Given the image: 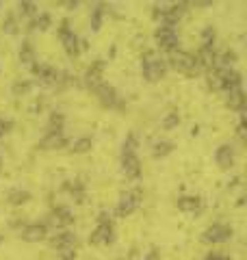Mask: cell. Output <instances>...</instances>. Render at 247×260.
<instances>
[{
    "instance_id": "1",
    "label": "cell",
    "mask_w": 247,
    "mask_h": 260,
    "mask_svg": "<svg viewBox=\"0 0 247 260\" xmlns=\"http://www.w3.org/2000/svg\"><path fill=\"white\" fill-rule=\"evenodd\" d=\"M137 145H139V139L135 133H130L121 145V172L126 178H137L141 174V165H139V158H137Z\"/></svg>"
},
{
    "instance_id": "2",
    "label": "cell",
    "mask_w": 247,
    "mask_h": 260,
    "mask_svg": "<svg viewBox=\"0 0 247 260\" xmlns=\"http://www.w3.org/2000/svg\"><path fill=\"white\" fill-rule=\"evenodd\" d=\"M141 74L147 83H156L167 74V61L156 52H145L141 59Z\"/></svg>"
},
{
    "instance_id": "3",
    "label": "cell",
    "mask_w": 247,
    "mask_h": 260,
    "mask_svg": "<svg viewBox=\"0 0 247 260\" xmlns=\"http://www.w3.org/2000/svg\"><path fill=\"white\" fill-rule=\"evenodd\" d=\"M169 65L176 72H180V74H187V76H193V74H197V72L202 70L200 65H197V61H195V54L184 52V50H174V52H171Z\"/></svg>"
},
{
    "instance_id": "4",
    "label": "cell",
    "mask_w": 247,
    "mask_h": 260,
    "mask_svg": "<svg viewBox=\"0 0 247 260\" xmlns=\"http://www.w3.org/2000/svg\"><path fill=\"white\" fill-rule=\"evenodd\" d=\"M76 243H78L76 234L70 230H63L61 234H56L52 239V247L56 249V254H59L61 260H72L74 254H76V251H74L76 249Z\"/></svg>"
},
{
    "instance_id": "5",
    "label": "cell",
    "mask_w": 247,
    "mask_h": 260,
    "mask_svg": "<svg viewBox=\"0 0 247 260\" xmlns=\"http://www.w3.org/2000/svg\"><path fill=\"white\" fill-rule=\"evenodd\" d=\"M184 11H187L184 3H180V5H163V7H156L154 18L161 20V26H174V24L184 15Z\"/></svg>"
},
{
    "instance_id": "6",
    "label": "cell",
    "mask_w": 247,
    "mask_h": 260,
    "mask_svg": "<svg viewBox=\"0 0 247 260\" xmlns=\"http://www.w3.org/2000/svg\"><path fill=\"white\" fill-rule=\"evenodd\" d=\"M139 204H141V191L139 189H130L121 195L119 204L117 208H115V215L117 217H126V215H133L135 210L139 208Z\"/></svg>"
},
{
    "instance_id": "7",
    "label": "cell",
    "mask_w": 247,
    "mask_h": 260,
    "mask_svg": "<svg viewBox=\"0 0 247 260\" xmlns=\"http://www.w3.org/2000/svg\"><path fill=\"white\" fill-rule=\"evenodd\" d=\"M59 39H61V44L65 48V52H68L70 56H78L80 54V42H78V37L74 35V30L70 28V22L68 20L61 22V26H59Z\"/></svg>"
},
{
    "instance_id": "8",
    "label": "cell",
    "mask_w": 247,
    "mask_h": 260,
    "mask_svg": "<svg viewBox=\"0 0 247 260\" xmlns=\"http://www.w3.org/2000/svg\"><path fill=\"white\" fill-rule=\"evenodd\" d=\"M154 37H156V44H159L163 50H169V52L178 50L180 37H178V32H176L174 26H159L156 32H154Z\"/></svg>"
},
{
    "instance_id": "9",
    "label": "cell",
    "mask_w": 247,
    "mask_h": 260,
    "mask_svg": "<svg viewBox=\"0 0 247 260\" xmlns=\"http://www.w3.org/2000/svg\"><path fill=\"white\" fill-rule=\"evenodd\" d=\"M89 241H91L94 245H106V243L113 241V225H111V219L106 213H100V223H98V228L94 230Z\"/></svg>"
},
{
    "instance_id": "10",
    "label": "cell",
    "mask_w": 247,
    "mask_h": 260,
    "mask_svg": "<svg viewBox=\"0 0 247 260\" xmlns=\"http://www.w3.org/2000/svg\"><path fill=\"white\" fill-rule=\"evenodd\" d=\"M202 239H204L206 243H212V245H215V243H226V241L232 239V228L226 225V223L208 225V228L204 230Z\"/></svg>"
},
{
    "instance_id": "11",
    "label": "cell",
    "mask_w": 247,
    "mask_h": 260,
    "mask_svg": "<svg viewBox=\"0 0 247 260\" xmlns=\"http://www.w3.org/2000/svg\"><path fill=\"white\" fill-rule=\"evenodd\" d=\"M94 91H96L98 100H100L104 107H109V109L119 107V95H117V91H115V87L106 85V83H100V85L94 89Z\"/></svg>"
},
{
    "instance_id": "12",
    "label": "cell",
    "mask_w": 247,
    "mask_h": 260,
    "mask_svg": "<svg viewBox=\"0 0 247 260\" xmlns=\"http://www.w3.org/2000/svg\"><path fill=\"white\" fill-rule=\"evenodd\" d=\"M65 143H68V139L63 137V130H48V135L39 141L37 148H41V150H59V148H63Z\"/></svg>"
},
{
    "instance_id": "13",
    "label": "cell",
    "mask_w": 247,
    "mask_h": 260,
    "mask_svg": "<svg viewBox=\"0 0 247 260\" xmlns=\"http://www.w3.org/2000/svg\"><path fill=\"white\" fill-rule=\"evenodd\" d=\"M234 158H236V154H234V148L230 143L219 145L217 152H215V160H217V165L221 169H232L234 167Z\"/></svg>"
},
{
    "instance_id": "14",
    "label": "cell",
    "mask_w": 247,
    "mask_h": 260,
    "mask_svg": "<svg viewBox=\"0 0 247 260\" xmlns=\"http://www.w3.org/2000/svg\"><path fill=\"white\" fill-rule=\"evenodd\" d=\"M226 102H228V107H230V109H234V111H241V113H243V107H245L243 85H236V87L226 89Z\"/></svg>"
},
{
    "instance_id": "15",
    "label": "cell",
    "mask_w": 247,
    "mask_h": 260,
    "mask_svg": "<svg viewBox=\"0 0 247 260\" xmlns=\"http://www.w3.org/2000/svg\"><path fill=\"white\" fill-rule=\"evenodd\" d=\"M46 234H48V230H46L44 223H28V225L22 228V234H20V237H22L24 241H28V243H37V241H44Z\"/></svg>"
},
{
    "instance_id": "16",
    "label": "cell",
    "mask_w": 247,
    "mask_h": 260,
    "mask_svg": "<svg viewBox=\"0 0 247 260\" xmlns=\"http://www.w3.org/2000/svg\"><path fill=\"white\" fill-rule=\"evenodd\" d=\"M102 68H104V63L102 61H96L91 68L87 70V74H85V83H87V87H91V89H96L98 85L102 83Z\"/></svg>"
},
{
    "instance_id": "17",
    "label": "cell",
    "mask_w": 247,
    "mask_h": 260,
    "mask_svg": "<svg viewBox=\"0 0 247 260\" xmlns=\"http://www.w3.org/2000/svg\"><path fill=\"white\" fill-rule=\"evenodd\" d=\"M178 208L182 213H195V210L202 208V200L200 198H193V195H187V198H180L178 200Z\"/></svg>"
},
{
    "instance_id": "18",
    "label": "cell",
    "mask_w": 247,
    "mask_h": 260,
    "mask_svg": "<svg viewBox=\"0 0 247 260\" xmlns=\"http://www.w3.org/2000/svg\"><path fill=\"white\" fill-rule=\"evenodd\" d=\"M52 219H54V223L56 225H70L74 221V215H72V210L70 208H65V206H59V208H54L52 210Z\"/></svg>"
},
{
    "instance_id": "19",
    "label": "cell",
    "mask_w": 247,
    "mask_h": 260,
    "mask_svg": "<svg viewBox=\"0 0 247 260\" xmlns=\"http://www.w3.org/2000/svg\"><path fill=\"white\" fill-rule=\"evenodd\" d=\"M28 200H30V193L28 191H22V189H13V191H9V195H7V202H9L11 206L26 204Z\"/></svg>"
},
{
    "instance_id": "20",
    "label": "cell",
    "mask_w": 247,
    "mask_h": 260,
    "mask_svg": "<svg viewBox=\"0 0 247 260\" xmlns=\"http://www.w3.org/2000/svg\"><path fill=\"white\" fill-rule=\"evenodd\" d=\"M20 61L26 65H35V50H33L30 42H24L20 48Z\"/></svg>"
},
{
    "instance_id": "21",
    "label": "cell",
    "mask_w": 247,
    "mask_h": 260,
    "mask_svg": "<svg viewBox=\"0 0 247 260\" xmlns=\"http://www.w3.org/2000/svg\"><path fill=\"white\" fill-rule=\"evenodd\" d=\"M174 152V143H169V141H159V143H154V150L152 154L156 158H163V156H167V154Z\"/></svg>"
},
{
    "instance_id": "22",
    "label": "cell",
    "mask_w": 247,
    "mask_h": 260,
    "mask_svg": "<svg viewBox=\"0 0 247 260\" xmlns=\"http://www.w3.org/2000/svg\"><path fill=\"white\" fill-rule=\"evenodd\" d=\"M102 15H104V5H96L94 11H91V28L94 30H100V26H102Z\"/></svg>"
},
{
    "instance_id": "23",
    "label": "cell",
    "mask_w": 247,
    "mask_h": 260,
    "mask_svg": "<svg viewBox=\"0 0 247 260\" xmlns=\"http://www.w3.org/2000/svg\"><path fill=\"white\" fill-rule=\"evenodd\" d=\"M50 15H48V13H41L39 15V18H35V20H33L30 22V28H39V30H48V26H50Z\"/></svg>"
},
{
    "instance_id": "24",
    "label": "cell",
    "mask_w": 247,
    "mask_h": 260,
    "mask_svg": "<svg viewBox=\"0 0 247 260\" xmlns=\"http://www.w3.org/2000/svg\"><path fill=\"white\" fill-rule=\"evenodd\" d=\"M202 48H215V28L208 26L202 32Z\"/></svg>"
},
{
    "instance_id": "25",
    "label": "cell",
    "mask_w": 247,
    "mask_h": 260,
    "mask_svg": "<svg viewBox=\"0 0 247 260\" xmlns=\"http://www.w3.org/2000/svg\"><path fill=\"white\" fill-rule=\"evenodd\" d=\"M89 148H91V139H87V137H85V139H78V141H74V152H76V154H82V152H87Z\"/></svg>"
},
{
    "instance_id": "26",
    "label": "cell",
    "mask_w": 247,
    "mask_h": 260,
    "mask_svg": "<svg viewBox=\"0 0 247 260\" xmlns=\"http://www.w3.org/2000/svg\"><path fill=\"white\" fill-rule=\"evenodd\" d=\"M18 9L22 15H35L37 13V5L35 3H18Z\"/></svg>"
},
{
    "instance_id": "27",
    "label": "cell",
    "mask_w": 247,
    "mask_h": 260,
    "mask_svg": "<svg viewBox=\"0 0 247 260\" xmlns=\"http://www.w3.org/2000/svg\"><path fill=\"white\" fill-rule=\"evenodd\" d=\"M178 124H180V117H178V113H171V115H169L167 119L163 121V128H167V130H169V128H174V126H178Z\"/></svg>"
},
{
    "instance_id": "28",
    "label": "cell",
    "mask_w": 247,
    "mask_h": 260,
    "mask_svg": "<svg viewBox=\"0 0 247 260\" xmlns=\"http://www.w3.org/2000/svg\"><path fill=\"white\" fill-rule=\"evenodd\" d=\"M236 61V54L234 52H226L224 56H221V68H230Z\"/></svg>"
},
{
    "instance_id": "29",
    "label": "cell",
    "mask_w": 247,
    "mask_h": 260,
    "mask_svg": "<svg viewBox=\"0 0 247 260\" xmlns=\"http://www.w3.org/2000/svg\"><path fill=\"white\" fill-rule=\"evenodd\" d=\"M30 87H33L30 83H18V85H13V93L15 95H18V93H26Z\"/></svg>"
},
{
    "instance_id": "30",
    "label": "cell",
    "mask_w": 247,
    "mask_h": 260,
    "mask_svg": "<svg viewBox=\"0 0 247 260\" xmlns=\"http://www.w3.org/2000/svg\"><path fill=\"white\" fill-rule=\"evenodd\" d=\"M9 128H11V121H5V119H0V137L9 133Z\"/></svg>"
},
{
    "instance_id": "31",
    "label": "cell",
    "mask_w": 247,
    "mask_h": 260,
    "mask_svg": "<svg viewBox=\"0 0 247 260\" xmlns=\"http://www.w3.org/2000/svg\"><path fill=\"white\" fill-rule=\"evenodd\" d=\"M7 32H18V26H15V20L13 18L7 20Z\"/></svg>"
},
{
    "instance_id": "32",
    "label": "cell",
    "mask_w": 247,
    "mask_h": 260,
    "mask_svg": "<svg viewBox=\"0 0 247 260\" xmlns=\"http://www.w3.org/2000/svg\"><path fill=\"white\" fill-rule=\"evenodd\" d=\"M204 260H230V258H228V256H224V254H208Z\"/></svg>"
},
{
    "instance_id": "33",
    "label": "cell",
    "mask_w": 247,
    "mask_h": 260,
    "mask_svg": "<svg viewBox=\"0 0 247 260\" xmlns=\"http://www.w3.org/2000/svg\"><path fill=\"white\" fill-rule=\"evenodd\" d=\"M147 260H154V254H152V256H147Z\"/></svg>"
},
{
    "instance_id": "34",
    "label": "cell",
    "mask_w": 247,
    "mask_h": 260,
    "mask_svg": "<svg viewBox=\"0 0 247 260\" xmlns=\"http://www.w3.org/2000/svg\"><path fill=\"white\" fill-rule=\"evenodd\" d=\"M0 162H3V160H0Z\"/></svg>"
}]
</instances>
